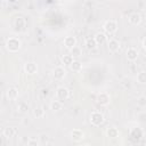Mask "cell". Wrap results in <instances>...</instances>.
<instances>
[{"label": "cell", "instance_id": "6da1fadb", "mask_svg": "<svg viewBox=\"0 0 146 146\" xmlns=\"http://www.w3.org/2000/svg\"><path fill=\"white\" fill-rule=\"evenodd\" d=\"M6 47L10 52H16L19 50L21 48V40L16 36H11L9 39H7L6 41Z\"/></svg>", "mask_w": 146, "mask_h": 146}, {"label": "cell", "instance_id": "9c48e42d", "mask_svg": "<svg viewBox=\"0 0 146 146\" xmlns=\"http://www.w3.org/2000/svg\"><path fill=\"white\" fill-rule=\"evenodd\" d=\"M128 21H129V23L132 24V25H138V24H140V22H141V16H140V14H138V13H132V14L129 15Z\"/></svg>", "mask_w": 146, "mask_h": 146}, {"label": "cell", "instance_id": "ac0fdd59", "mask_svg": "<svg viewBox=\"0 0 146 146\" xmlns=\"http://www.w3.org/2000/svg\"><path fill=\"white\" fill-rule=\"evenodd\" d=\"M7 96L9 99H16L18 97V90L15 87H9L7 90Z\"/></svg>", "mask_w": 146, "mask_h": 146}, {"label": "cell", "instance_id": "7a4b0ae2", "mask_svg": "<svg viewBox=\"0 0 146 146\" xmlns=\"http://www.w3.org/2000/svg\"><path fill=\"white\" fill-rule=\"evenodd\" d=\"M90 122L92 125L95 127H99L103 124L104 122V115L100 113V112H92L91 115H90Z\"/></svg>", "mask_w": 146, "mask_h": 146}, {"label": "cell", "instance_id": "9a60e30c", "mask_svg": "<svg viewBox=\"0 0 146 146\" xmlns=\"http://www.w3.org/2000/svg\"><path fill=\"white\" fill-rule=\"evenodd\" d=\"M119 135H120V132H119V130H117L115 127H111V128H108V129L106 130V136H107L108 138L114 139V138H117Z\"/></svg>", "mask_w": 146, "mask_h": 146}, {"label": "cell", "instance_id": "277c9868", "mask_svg": "<svg viewBox=\"0 0 146 146\" xmlns=\"http://www.w3.org/2000/svg\"><path fill=\"white\" fill-rule=\"evenodd\" d=\"M56 97L58 100L60 102H65L68 97H70V90L65 87H59L56 91Z\"/></svg>", "mask_w": 146, "mask_h": 146}, {"label": "cell", "instance_id": "7402d4cb", "mask_svg": "<svg viewBox=\"0 0 146 146\" xmlns=\"http://www.w3.org/2000/svg\"><path fill=\"white\" fill-rule=\"evenodd\" d=\"M73 60H74V57H73L72 55H64V56L62 57V62H63V64L66 65V66H70V65L73 63Z\"/></svg>", "mask_w": 146, "mask_h": 146}, {"label": "cell", "instance_id": "3957f363", "mask_svg": "<svg viewBox=\"0 0 146 146\" xmlns=\"http://www.w3.org/2000/svg\"><path fill=\"white\" fill-rule=\"evenodd\" d=\"M104 31L107 33V34H113L116 32L117 30V23L113 19H110V21H106L104 23Z\"/></svg>", "mask_w": 146, "mask_h": 146}, {"label": "cell", "instance_id": "8fae6325", "mask_svg": "<svg viewBox=\"0 0 146 146\" xmlns=\"http://www.w3.org/2000/svg\"><path fill=\"white\" fill-rule=\"evenodd\" d=\"M127 58H128V60H131V62L136 60L138 58V50L136 48H133V47L128 48V50H127Z\"/></svg>", "mask_w": 146, "mask_h": 146}, {"label": "cell", "instance_id": "83f0119b", "mask_svg": "<svg viewBox=\"0 0 146 146\" xmlns=\"http://www.w3.org/2000/svg\"><path fill=\"white\" fill-rule=\"evenodd\" d=\"M143 47H144V49H146V38H144V40H143Z\"/></svg>", "mask_w": 146, "mask_h": 146}, {"label": "cell", "instance_id": "cb8c5ba5", "mask_svg": "<svg viewBox=\"0 0 146 146\" xmlns=\"http://www.w3.org/2000/svg\"><path fill=\"white\" fill-rule=\"evenodd\" d=\"M33 114H34V116H35L36 119L42 117V116H44V110H43L41 106H38V107H35V108H34Z\"/></svg>", "mask_w": 146, "mask_h": 146}, {"label": "cell", "instance_id": "d4e9b609", "mask_svg": "<svg viewBox=\"0 0 146 146\" xmlns=\"http://www.w3.org/2000/svg\"><path fill=\"white\" fill-rule=\"evenodd\" d=\"M137 81L141 84H145L146 83V72L145 71H141L137 74Z\"/></svg>", "mask_w": 146, "mask_h": 146}, {"label": "cell", "instance_id": "d6986e66", "mask_svg": "<svg viewBox=\"0 0 146 146\" xmlns=\"http://www.w3.org/2000/svg\"><path fill=\"white\" fill-rule=\"evenodd\" d=\"M94 38H95L97 44H103V43H105V42H106V39H107L106 35H105V33H103V32H98V33H96Z\"/></svg>", "mask_w": 146, "mask_h": 146}, {"label": "cell", "instance_id": "4316f807", "mask_svg": "<svg viewBox=\"0 0 146 146\" xmlns=\"http://www.w3.org/2000/svg\"><path fill=\"white\" fill-rule=\"evenodd\" d=\"M27 145H29V146H36V145H38V141H36V140H33V139H30V140L27 141Z\"/></svg>", "mask_w": 146, "mask_h": 146}, {"label": "cell", "instance_id": "603a6c76", "mask_svg": "<svg viewBox=\"0 0 146 146\" xmlns=\"http://www.w3.org/2000/svg\"><path fill=\"white\" fill-rule=\"evenodd\" d=\"M71 55H72L74 58L80 57V56L82 55V50H81V48H80L79 46H74V47L71 49Z\"/></svg>", "mask_w": 146, "mask_h": 146}, {"label": "cell", "instance_id": "4fadbf2b", "mask_svg": "<svg viewBox=\"0 0 146 146\" xmlns=\"http://www.w3.org/2000/svg\"><path fill=\"white\" fill-rule=\"evenodd\" d=\"M107 47H108V50L111 52H116L120 49V42L115 39H111L107 43Z\"/></svg>", "mask_w": 146, "mask_h": 146}, {"label": "cell", "instance_id": "484cf974", "mask_svg": "<svg viewBox=\"0 0 146 146\" xmlns=\"http://www.w3.org/2000/svg\"><path fill=\"white\" fill-rule=\"evenodd\" d=\"M18 110H19L22 113H26V112L29 111V105H27L26 103L22 102V103L18 104Z\"/></svg>", "mask_w": 146, "mask_h": 146}, {"label": "cell", "instance_id": "ffe728a7", "mask_svg": "<svg viewBox=\"0 0 146 146\" xmlns=\"http://www.w3.org/2000/svg\"><path fill=\"white\" fill-rule=\"evenodd\" d=\"M70 68H71L73 72H76V73H78V72H80V71L82 70V64H81L78 59H74L73 63L70 65Z\"/></svg>", "mask_w": 146, "mask_h": 146}, {"label": "cell", "instance_id": "44dd1931", "mask_svg": "<svg viewBox=\"0 0 146 146\" xmlns=\"http://www.w3.org/2000/svg\"><path fill=\"white\" fill-rule=\"evenodd\" d=\"M63 102H60V100H54L51 104H50V108L54 111V112H57V111H59V110H62V107H63V104H62Z\"/></svg>", "mask_w": 146, "mask_h": 146}, {"label": "cell", "instance_id": "ba28073f", "mask_svg": "<svg viewBox=\"0 0 146 146\" xmlns=\"http://www.w3.org/2000/svg\"><path fill=\"white\" fill-rule=\"evenodd\" d=\"M84 138V133L82 130L80 129H74L72 132H71V139L73 141H80Z\"/></svg>", "mask_w": 146, "mask_h": 146}, {"label": "cell", "instance_id": "52a82bcc", "mask_svg": "<svg viewBox=\"0 0 146 146\" xmlns=\"http://www.w3.org/2000/svg\"><path fill=\"white\" fill-rule=\"evenodd\" d=\"M97 103L102 106H106L110 104V96L106 92H100L97 96Z\"/></svg>", "mask_w": 146, "mask_h": 146}, {"label": "cell", "instance_id": "30bf717a", "mask_svg": "<svg viewBox=\"0 0 146 146\" xmlns=\"http://www.w3.org/2000/svg\"><path fill=\"white\" fill-rule=\"evenodd\" d=\"M64 46H65L68 50H71L74 46H76V39H75L74 36H72V35L66 36V38L64 39Z\"/></svg>", "mask_w": 146, "mask_h": 146}, {"label": "cell", "instance_id": "5b68a950", "mask_svg": "<svg viewBox=\"0 0 146 146\" xmlns=\"http://www.w3.org/2000/svg\"><path fill=\"white\" fill-rule=\"evenodd\" d=\"M141 137H143V130L140 128H133V129H131V131H130V138L133 141L140 140Z\"/></svg>", "mask_w": 146, "mask_h": 146}, {"label": "cell", "instance_id": "e0dca14e", "mask_svg": "<svg viewBox=\"0 0 146 146\" xmlns=\"http://www.w3.org/2000/svg\"><path fill=\"white\" fill-rule=\"evenodd\" d=\"M3 136L7 137V138H10V137H14L16 133H17V130L14 128V127H7L3 129Z\"/></svg>", "mask_w": 146, "mask_h": 146}, {"label": "cell", "instance_id": "8992f818", "mask_svg": "<svg viewBox=\"0 0 146 146\" xmlns=\"http://www.w3.org/2000/svg\"><path fill=\"white\" fill-rule=\"evenodd\" d=\"M65 74H66V72H65L64 67H62V66H57V67H55L54 71H52V75H54V78H55L56 80H62V79H64Z\"/></svg>", "mask_w": 146, "mask_h": 146}, {"label": "cell", "instance_id": "2e32d148", "mask_svg": "<svg viewBox=\"0 0 146 146\" xmlns=\"http://www.w3.org/2000/svg\"><path fill=\"white\" fill-rule=\"evenodd\" d=\"M84 46H86V48H87L88 50H92V49H95L98 44H97L95 38H88V39L86 40V42H84Z\"/></svg>", "mask_w": 146, "mask_h": 146}, {"label": "cell", "instance_id": "5bb4252c", "mask_svg": "<svg viewBox=\"0 0 146 146\" xmlns=\"http://www.w3.org/2000/svg\"><path fill=\"white\" fill-rule=\"evenodd\" d=\"M25 25H26V23H25V19L23 17H17L15 19V29H16V31H23L25 29Z\"/></svg>", "mask_w": 146, "mask_h": 146}, {"label": "cell", "instance_id": "7c38bea8", "mask_svg": "<svg viewBox=\"0 0 146 146\" xmlns=\"http://www.w3.org/2000/svg\"><path fill=\"white\" fill-rule=\"evenodd\" d=\"M24 71H25L27 74H34V73H36V71H38V65H36L35 63H32V62L26 63V64L24 65Z\"/></svg>", "mask_w": 146, "mask_h": 146}]
</instances>
